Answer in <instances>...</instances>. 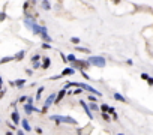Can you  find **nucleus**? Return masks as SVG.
<instances>
[{
  "label": "nucleus",
  "instance_id": "1",
  "mask_svg": "<svg viewBox=\"0 0 153 135\" xmlns=\"http://www.w3.org/2000/svg\"><path fill=\"white\" fill-rule=\"evenodd\" d=\"M87 60L92 66H96V68H105V65H107V60L102 56H90Z\"/></svg>",
  "mask_w": 153,
  "mask_h": 135
},
{
  "label": "nucleus",
  "instance_id": "2",
  "mask_svg": "<svg viewBox=\"0 0 153 135\" xmlns=\"http://www.w3.org/2000/svg\"><path fill=\"white\" fill-rule=\"evenodd\" d=\"M72 68H75V69H87V68H90V63H89V60H75L74 63H71Z\"/></svg>",
  "mask_w": 153,
  "mask_h": 135
},
{
  "label": "nucleus",
  "instance_id": "3",
  "mask_svg": "<svg viewBox=\"0 0 153 135\" xmlns=\"http://www.w3.org/2000/svg\"><path fill=\"white\" fill-rule=\"evenodd\" d=\"M54 99H56V95H54V93H51V95H50V96H48V98H47V101H45V104H44V108H42V110H41V111H42L44 114H45L47 111H48V108H50V107H51L53 104H54Z\"/></svg>",
  "mask_w": 153,
  "mask_h": 135
},
{
  "label": "nucleus",
  "instance_id": "4",
  "mask_svg": "<svg viewBox=\"0 0 153 135\" xmlns=\"http://www.w3.org/2000/svg\"><path fill=\"white\" fill-rule=\"evenodd\" d=\"M80 87H81L83 90H87L89 93H93V95H96V96H101V92L99 90H96V89H93L92 86H89V84H84V83H80Z\"/></svg>",
  "mask_w": 153,
  "mask_h": 135
},
{
  "label": "nucleus",
  "instance_id": "5",
  "mask_svg": "<svg viewBox=\"0 0 153 135\" xmlns=\"http://www.w3.org/2000/svg\"><path fill=\"white\" fill-rule=\"evenodd\" d=\"M24 111H26V114H29V116H30V114H32L33 111H35V113H42L41 110H38V108L33 107V104H29V102L24 105Z\"/></svg>",
  "mask_w": 153,
  "mask_h": 135
},
{
  "label": "nucleus",
  "instance_id": "6",
  "mask_svg": "<svg viewBox=\"0 0 153 135\" xmlns=\"http://www.w3.org/2000/svg\"><path fill=\"white\" fill-rule=\"evenodd\" d=\"M80 105L83 107V110L86 111V114H87V117H89V119H93V114H92V110H90V107H89L87 104H86L84 101H80Z\"/></svg>",
  "mask_w": 153,
  "mask_h": 135
},
{
  "label": "nucleus",
  "instance_id": "7",
  "mask_svg": "<svg viewBox=\"0 0 153 135\" xmlns=\"http://www.w3.org/2000/svg\"><path fill=\"white\" fill-rule=\"evenodd\" d=\"M66 96V87L62 90H59V93L56 95V99H54V104H59V102H62V99Z\"/></svg>",
  "mask_w": 153,
  "mask_h": 135
},
{
  "label": "nucleus",
  "instance_id": "8",
  "mask_svg": "<svg viewBox=\"0 0 153 135\" xmlns=\"http://www.w3.org/2000/svg\"><path fill=\"white\" fill-rule=\"evenodd\" d=\"M60 122L62 123H71V125H78V122L75 119H72L69 116H60Z\"/></svg>",
  "mask_w": 153,
  "mask_h": 135
},
{
  "label": "nucleus",
  "instance_id": "9",
  "mask_svg": "<svg viewBox=\"0 0 153 135\" xmlns=\"http://www.w3.org/2000/svg\"><path fill=\"white\" fill-rule=\"evenodd\" d=\"M11 119H12V122H14V125H15V126L21 123V117H20V113H18L17 110L11 114Z\"/></svg>",
  "mask_w": 153,
  "mask_h": 135
},
{
  "label": "nucleus",
  "instance_id": "10",
  "mask_svg": "<svg viewBox=\"0 0 153 135\" xmlns=\"http://www.w3.org/2000/svg\"><path fill=\"white\" fill-rule=\"evenodd\" d=\"M41 38L45 41V42H51V38L48 36V30H47L45 26H42V29H41Z\"/></svg>",
  "mask_w": 153,
  "mask_h": 135
},
{
  "label": "nucleus",
  "instance_id": "11",
  "mask_svg": "<svg viewBox=\"0 0 153 135\" xmlns=\"http://www.w3.org/2000/svg\"><path fill=\"white\" fill-rule=\"evenodd\" d=\"M41 29H42V26H39L38 23H33L30 26V30L33 32V35H41Z\"/></svg>",
  "mask_w": 153,
  "mask_h": 135
},
{
  "label": "nucleus",
  "instance_id": "12",
  "mask_svg": "<svg viewBox=\"0 0 153 135\" xmlns=\"http://www.w3.org/2000/svg\"><path fill=\"white\" fill-rule=\"evenodd\" d=\"M75 74V68H65L62 71V77H68V75H74Z\"/></svg>",
  "mask_w": 153,
  "mask_h": 135
},
{
  "label": "nucleus",
  "instance_id": "13",
  "mask_svg": "<svg viewBox=\"0 0 153 135\" xmlns=\"http://www.w3.org/2000/svg\"><path fill=\"white\" fill-rule=\"evenodd\" d=\"M21 126H23V129H24L26 132H30V131H32V126L29 125L27 119H23V120H21Z\"/></svg>",
  "mask_w": 153,
  "mask_h": 135
},
{
  "label": "nucleus",
  "instance_id": "14",
  "mask_svg": "<svg viewBox=\"0 0 153 135\" xmlns=\"http://www.w3.org/2000/svg\"><path fill=\"white\" fill-rule=\"evenodd\" d=\"M50 66H51V59L50 57H44L42 59V68L44 69H48Z\"/></svg>",
  "mask_w": 153,
  "mask_h": 135
},
{
  "label": "nucleus",
  "instance_id": "15",
  "mask_svg": "<svg viewBox=\"0 0 153 135\" xmlns=\"http://www.w3.org/2000/svg\"><path fill=\"white\" fill-rule=\"evenodd\" d=\"M12 60H15V56H8V57H3L0 59V65H5V63H9Z\"/></svg>",
  "mask_w": 153,
  "mask_h": 135
},
{
  "label": "nucleus",
  "instance_id": "16",
  "mask_svg": "<svg viewBox=\"0 0 153 135\" xmlns=\"http://www.w3.org/2000/svg\"><path fill=\"white\" fill-rule=\"evenodd\" d=\"M114 99L116 101H119V102H126V99H125V96H123V95H120V93H114Z\"/></svg>",
  "mask_w": 153,
  "mask_h": 135
},
{
  "label": "nucleus",
  "instance_id": "17",
  "mask_svg": "<svg viewBox=\"0 0 153 135\" xmlns=\"http://www.w3.org/2000/svg\"><path fill=\"white\" fill-rule=\"evenodd\" d=\"M24 56H26V51H24V50L18 51V53L15 54V60H23V59H24Z\"/></svg>",
  "mask_w": 153,
  "mask_h": 135
},
{
  "label": "nucleus",
  "instance_id": "18",
  "mask_svg": "<svg viewBox=\"0 0 153 135\" xmlns=\"http://www.w3.org/2000/svg\"><path fill=\"white\" fill-rule=\"evenodd\" d=\"M44 90H45V87H44V86H41V87H39V89H38V92H36V101H39V99H41V96H42Z\"/></svg>",
  "mask_w": 153,
  "mask_h": 135
},
{
  "label": "nucleus",
  "instance_id": "19",
  "mask_svg": "<svg viewBox=\"0 0 153 135\" xmlns=\"http://www.w3.org/2000/svg\"><path fill=\"white\" fill-rule=\"evenodd\" d=\"M89 107H90V110H92V111H101V107H99L96 102H90Z\"/></svg>",
  "mask_w": 153,
  "mask_h": 135
},
{
  "label": "nucleus",
  "instance_id": "20",
  "mask_svg": "<svg viewBox=\"0 0 153 135\" xmlns=\"http://www.w3.org/2000/svg\"><path fill=\"white\" fill-rule=\"evenodd\" d=\"M42 8L45 9V11H50L51 9V5H50V2H48V0H42Z\"/></svg>",
  "mask_w": 153,
  "mask_h": 135
},
{
  "label": "nucleus",
  "instance_id": "21",
  "mask_svg": "<svg viewBox=\"0 0 153 135\" xmlns=\"http://www.w3.org/2000/svg\"><path fill=\"white\" fill-rule=\"evenodd\" d=\"M14 83H15V86L18 87V89H21V87L26 84V80H24V78H21V80H17V81H14Z\"/></svg>",
  "mask_w": 153,
  "mask_h": 135
},
{
  "label": "nucleus",
  "instance_id": "22",
  "mask_svg": "<svg viewBox=\"0 0 153 135\" xmlns=\"http://www.w3.org/2000/svg\"><path fill=\"white\" fill-rule=\"evenodd\" d=\"M66 89H69V87H80V83H74V81H68V83L65 84Z\"/></svg>",
  "mask_w": 153,
  "mask_h": 135
},
{
  "label": "nucleus",
  "instance_id": "23",
  "mask_svg": "<svg viewBox=\"0 0 153 135\" xmlns=\"http://www.w3.org/2000/svg\"><path fill=\"white\" fill-rule=\"evenodd\" d=\"M66 59H68V63H74L75 60H77V56H75V54H68Z\"/></svg>",
  "mask_w": 153,
  "mask_h": 135
},
{
  "label": "nucleus",
  "instance_id": "24",
  "mask_svg": "<svg viewBox=\"0 0 153 135\" xmlns=\"http://www.w3.org/2000/svg\"><path fill=\"white\" fill-rule=\"evenodd\" d=\"M75 50H77V51H81V53H87V54L90 53V50H89V48H84V47H80V45H77V47H75Z\"/></svg>",
  "mask_w": 153,
  "mask_h": 135
},
{
  "label": "nucleus",
  "instance_id": "25",
  "mask_svg": "<svg viewBox=\"0 0 153 135\" xmlns=\"http://www.w3.org/2000/svg\"><path fill=\"white\" fill-rule=\"evenodd\" d=\"M102 119H104L105 122H110V120H111V117L108 116V111H102Z\"/></svg>",
  "mask_w": 153,
  "mask_h": 135
},
{
  "label": "nucleus",
  "instance_id": "26",
  "mask_svg": "<svg viewBox=\"0 0 153 135\" xmlns=\"http://www.w3.org/2000/svg\"><path fill=\"white\" fill-rule=\"evenodd\" d=\"M33 63V69H38V68H42V65L39 63V60H36V62H32Z\"/></svg>",
  "mask_w": 153,
  "mask_h": 135
},
{
  "label": "nucleus",
  "instance_id": "27",
  "mask_svg": "<svg viewBox=\"0 0 153 135\" xmlns=\"http://www.w3.org/2000/svg\"><path fill=\"white\" fill-rule=\"evenodd\" d=\"M80 72H81V75H83V78H86V80H92L89 75H87V74H86L84 72V69H80Z\"/></svg>",
  "mask_w": 153,
  "mask_h": 135
},
{
  "label": "nucleus",
  "instance_id": "28",
  "mask_svg": "<svg viewBox=\"0 0 153 135\" xmlns=\"http://www.w3.org/2000/svg\"><path fill=\"white\" fill-rule=\"evenodd\" d=\"M71 41H72V44H75V45H78V44H80V38H77V36L71 38Z\"/></svg>",
  "mask_w": 153,
  "mask_h": 135
},
{
  "label": "nucleus",
  "instance_id": "29",
  "mask_svg": "<svg viewBox=\"0 0 153 135\" xmlns=\"http://www.w3.org/2000/svg\"><path fill=\"white\" fill-rule=\"evenodd\" d=\"M5 20H6V12L2 11V12H0V21H5Z\"/></svg>",
  "mask_w": 153,
  "mask_h": 135
},
{
  "label": "nucleus",
  "instance_id": "30",
  "mask_svg": "<svg viewBox=\"0 0 153 135\" xmlns=\"http://www.w3.org/2000/svg\"><path fill=\"white\" fill-rule=\"evenodd\" d=\"M89 101H90V102H96V95L93 96V93H90L89 95Z\"/></svg>",
  "mask_w": 153,
  "mask_h": 135
},
{
  "label": "nucleus",
  "instance_id": "31",
  "mask_svg": "<svg viewBox=\"0 0 153 135\" xmlns=\"http://www.w3.org/2000/svg\"><path fill=\"white\" fill-rule=\"evenodd\" d=\"M29 6H30V2H24V5H23V9H24V12H27Z\"/></svg>",
  "mask_w": 153,
  "mask_h": 135
},
{
  "label": "nucleus",
  "instance_id": "32",
  "mask_svg": "<svg viewBox=\"0 0 153 135\" xmlns=\"http://www.w3.org/2000/svg\"><path fill=\"white\" fill-rule=\"evenodd\" d=\"M42 48H44V50H50V48H51L50 42H44V44H42Z\"/></svg>",
  "mask_w": 153,
  "mask_h": 135
},
{
  "label": "nucleus",
  "instance_id": "33",
  "mask_svg": "<svg viewBox=\"0 0 153 135\" xmlns=\"http://www.w3.org/2000/svg\"><path fill=\"white\" fill-rule=\"evenodd\" d=\"M141 80H144V81H147V80H149V74H146V72H143V74H141Z\"/></svg>",
  "mask_w": 153,
  "mask_h": 135
},
{
  "label": "nucleus",
  "instance_id": "34",
  "mask_svg": "<svg viewBox=\"0 0 153 135\" xmlns=\"http://www.w3.org/2000/svg\"><path fill=\"white\" fill-rule=\"evenodd\" d=\"M108 108H110V107H108L107 104H102V105H101V111H108Z\"/></svg>",
  "mask_w": 153,
  "mask_h": 135
},
{
  "label": "nucleus",
  "instance_id": "35",
  "mask_svg": "<svg viewBox=\"0 0 153 135\" xmlns=\"http://www.w3.org/2000/svg\"><path fill=\"white\" fill-rule=\"evenodd\" d=\"M81 92H83V89H81V87H75V90H74V95H80Z\"/></svg>",
  "mask_w": 153,
  "mask_h": 135
},
{
  "label": "nucleus",
  "instance_id": "36",
  "mask_svg": "<svg viewBox=\"0 0 153 135\" xmlns=\"http://www.w3.org/2000/svg\"><path fill=\"white\" fill-rule=\"evenodd\" d=\"M41 59V56H39V54H35V56L32 57V62H36V60H39Z\"/></svg>",
  "mask_w": 153,
  "mask_h": 135
},
{
  "label": "nucleus",
  "instance_id": "37",
  "mask_svg": "<svg viewBox=\"0 0 153 135\" xmlns=\"http://www.w3.org/2000/svg\"><path fill=\"white\" fill-rule=\"evenodd\" d=\"M59 78H62V74H60V75H53V77H50V80H53V81H56V80H59Z\"/></svg>",
  "mask_w": 153,
  "mask_h": 135
},
{
  "label": "nucleus",
  "instance_id": "38",
  "mask_svg": "<svg viewBox=\"0 0 153 135\" xmlns=\"http://www.w3.org/2000/svg\"><path fill=\"white\" fill-rule=\"evenodd\" d=\"M147 84H149L150 87H153V78H152V77H149V80H147Z\"/></svg>",
  "mask_w": 153,
  "mask_h": 135
},
{
  "label": "nucleus",
  "instance_id": "39",
  "mask_svg": "<svg viewBox=\"0 0 153 135\" xmlns=\"http://www.w3.org/2000/svg\"><path fill=\"white\" fill-rule=\"evenodd\" d=\"M60 57H62V60H63V62H68V59H66V56H65L63 53H60Z\"/></svg>",
  "mask_w": 153,
  "mask_h": 135
},
{
  "label": "nucleus",
  "instance_id": "40",
  "mask_svg": "<svg viewBox=\"0 0 153 135\" xmlns=\"http://www.w3.org/2000/svg\"><path fill=\"white\" fill-rule=\"evenodd\" d=\"M24 101H27V96H21V98H20L18 102H24Z\"/></svg>",
  "mask_w": 153,
  "mask_h": 135
},
{
  "label": "nucleus",
  "instance_id": "41",
  "mask_svg": "<svg viewBox=\"0 0 153 135\" xmlns=\"http://www.w3.org/2000/svg\"><path fill=\"white\" fill-rule=\"evenodd\" d=\"M5 93H6L5 90H0V101H2V98L5 96Z\"/></svg>",
  "mask_w": 153,
  "mask_h": 135
},
{
  "label": "nucleus",
  "instance_id": "42",
  "mask_svg": "<svg viewBox=\"0 0 153 135\" xmlns=\"http://www.w3.org/2000/svg\"><path fill=\"white\" fill-rule=\"evenodd\" d=\"M114 111H116V110H114V108H113V107H110V108H108V113H110V114H113Z\"/></svg>",
  "mask_w": 153,
  "mask_h": 135
},
{
  "label": "nucleus",
  "instance_id": "43",
  "mask_svg": "<svg viewBox=\"0 0 153 135\" xmlns=\"http://www.w3.org/2000/svg\"><path fill=\"white\" fill-rule=\"evenodd\" d=\"M113 119H114V120H117V119H119V116H117V113H116V111L113 113Z\"/></svg>",
  "mask_w": 153,
  "mask_h": 135
},
{
  "label": "nucleus",
  "instance_id": "44",
  "mask_svg": "<svg viewBox=\"0 0 153 135\" xmlns=\"http://www.w3.org/2000/svg\"><path fill=\"white\" fill-rule=\"evenodd\" d=\"M15 132H17L18 135H24V132H26V131H21V129H20V131H15Z\"/></svg>",
  "mask_w": 153,
  "mask_h": 135
},
{
  "label": "nucleus",
  "instance_id": "45",
  "mask_svg": "<svg viewBox=\"0 0 153 135\" xmlns=\"http://www.w3.org/2000/svg\"><path fill=\"white\" fill-rule=\"evenodd\" d=\"M113 3H114V5H119V3H120V0H113Z\"/></svg>",
  "mask_w": 153,
  "mask_h": 135
},
{
  "label": "nucleus",
  "instance_id": "46",
  "mask_svg": "<svg viewBox=\"0 0 153 135\" xmlns=\"http://www.w3.org/2000/svg\"><path fill=\"white\" fill-rule=\"evenodd\" d=\"M0 86H3V78L0 77Z\"/></svg>",
  "mask_w": 153,
  "mask_h": 135
}]
</instances>
